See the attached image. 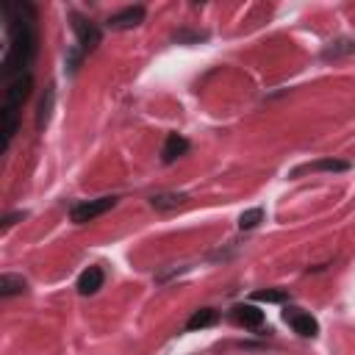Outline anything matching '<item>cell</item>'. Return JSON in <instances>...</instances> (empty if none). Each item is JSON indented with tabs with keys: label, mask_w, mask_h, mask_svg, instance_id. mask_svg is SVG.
I'll return each instance as SVG.
<instances>
[{
	"label": "cell",
	"mask_w": 355,
	"mask_h": 355,
	"mask_svg": "<svg viewBox=\"0 0 355 355\" xmlns=\"http://www.w3.org/2000/svg\"><path fill=\"white\" fill-rule=\"evenodd\" d=\"M31 86H33V78L25 72V75H17L8 80L6 86V94H3V108L0 111H11L17 114V108L31 97Z\"/></svg>",
	"instance_id": "cell-1"
},
{
	"label": "cell",
	"mask_w": 355,
	"mask_h": 355,
	"mask_svg": "<svg viewBox=\"0 0 355 355\" xmlns=\"http://www.w3.org/2000/svg\"><path fill=\"white\" fill-rule=\"evenodd\" d=\"M114 205H116V197H94V200H83V202H78V205L72 208V222L86 225V222L103 216L105 211H111Z\"/></svg>",
	"instance_id": "cell-2"
},
{
	"label": "cell",
	"mask_w": 355,
	"mask_h": 355,
	"mask_svg": "<svg viewBox=\"0 0 355 355\" xmlns=\"http://www.w3.org/2000/svg\"><path fill=\"white\" fill-rule=\"evenodd\" d=\"M283 322H286L297 336H302V338L319 336V322H316L308 311H302V308H286V311H283Z\"/></svg>",
	"instance_id": "cell-3"
},
{
	"label": "cell",
	"mask_w": 355,
	"mask_h": 355,
	"mask_svg": "<svg viewBox=\"0 0 355 355\" xmlns=\"http://www.w3.org/2000/svg\"><path fill=\"white\" fill-rule=\"evenodd\" d=\"M72 31H75L78 44H80L83 53H86V50H94V47L100 44V28H97L92 19H83V17L72 14Z\"/></svg>",
	"instance_id": "cell-4"
},
{
	"label": "cell",
	"mask_w": 355,
	"mask_h": 355,
	"mask_svg": "<svg viewBox=\"0 0 355 355\" xmlns=\"http://www.w3.org/2000/svg\"><path fill=\"white\" fill-rule=\"evenodd\" d=\"M141 22H144V8L141 6H128V8L108 17V28H114V31H130V28H139Z\"/></svg>",
	"instance_id": "cell-5"
},
{
	"label": "cell",
	"mask_w": 355,
	"mask_h": 355,
	"mask_svg": "<svg viewBox=\"0 0 355 355\" xmlns=\"http://www.w3.org/2000/svg\"><path fill=\"white\" fill-rule=\"evenodd\" d=\"M103 280H105V275H103L100 266H89V269H83L80 277H78V294H83V297L97 294V291L103 288Z\"/></svg>",
	"instance_id": "cell-6"
},
{
	"label": "cell",
	"mask_w": 355,
	"mask_h": 355,
	"mask_svg": "<svg viewBox=\"0 0 355 355\" xmlns=\"http://www.w3.org/2000/svg\"><path fill=\"white\" fill-rule=\"evenodd\" d=\"M186 153H189V139H183L180 133H169L166 141H164V147H161L164 164H172V161H178V158L186 155Z\"/></svg>",
	"instance_id": "cell-7"
},
{
	"label": "cell",
	"mask_w": 355,
	"mask_h": 355,
	"mask_svg": "<svg viewBox=\"0 0 355 355\" xmlns=\"http://www.w3.org/2000/svg\"><path fill=\"white\" fill-rule=\"evenodd\" d=\"M347 169H349L347 161H338V158H322V161L297 166V169H294V178H297V175H305V172H347Z\"/></svg>",
	"instance_id": "cell-8"
},
{
	"label": "cell",
	"mask_w": 355,
	"mask_h": 355,
	"mask_svg": "<svg viewBox=\"0 0 355 355\" xmlns=\"http://www.w3.org/2000/svg\"><path fill=\"white\" fill-rule=\"evenodd\" d=\"M233 319L241 324V327H261L263 324V311H258L255 305H250V302H244V305H236L233 308Z\"/></svg>",
	"instance_id": "cell-9"
},
{
	"label": "cell",
	"mask_w": 355,
	"mask_h": 355,
	"mask_svg": "<svg viewBox=\"0 0 355 355\" xmlns=\"http://www.w3.org/2000/svg\"><path fill=\"white\" fill-rule=\"evenodd\" d=\"M186 194L183 191H164V194H153L150 197V205L155 208V211H172V208H180V205H186Z\"/></svg>",
	"instance_id": "cell-10"
},
{
	"label": "cell",
	"mask_w": 355,
	"mask_h": 355,
	"mask_svg": "<svg viewBox=\"0 0 355 355\" xmlns=\"http://www.w3.org/2000/svg\"><path fill=\"white\" fill-rule=\"evenodd\" d=\"M28 288V280L22 275H14V272H3L0 275V297H17Z\"/></svg>",
	"instance_id": "cell-11"
},
{
	"label": "cell",
	"mask_w": 355,
	"mask_h": 355,
	"mask_svg": "<svg viewBox=\"0 0 355 355\" xmlns=\"http://www.w3.org/2000/svg\"><path fill=\"white\" fill-rule=\"evenodd\" d=\"M216 319H219V313H216L214 308H200V311L191 313V319L186 322V327H189V330H205V327L216 324Z\"/></svg>",
	"instance_id": "cell-12"
},
{
	"label": "cell",
	"mask_w": 355,
	"mask_h": 355,
	"mask_svg": "<svg viewBox=\"0 0 355 355\" xmlns=\"http://www.w3.org/2000/svg\"><path fill=\"white\" fill-rule=\"evenodd\" d=\"M53 100H55V92H53V86H47V94H44V97H42V103H39V116H36V125H39V128H44V125L50 122Z\"/></svg>",
	"instance_id": "cell-13"
},
{
	"label": "cell",
	"mask_w": 355,
	"mask_h": 355,
	"mask_svg": "<svg viewBox=\"0 0 355 355\" xmlns=\"http://www.w3.org/2000/svg\"><path fill=\"white\" fill-rule=\"evenodd\" d=\"M263 222V208H247V211H241V216H239V227L241 230H252V227H258Z\"/></svg>",
	"instance_id": "cell-14"
},
{
	"label": "cell",
	"mask_w": 355,
	"mask_h": 355,
	"mask_svg": "<svg viewBox=\"0 0 355 355\" xmlns=\"http://www.w3.org/2000/svg\"><path fill=\"white\" fill-rule=\"evenodd\" d=\"M349 53H355V42L341 39V42H333V44L324 50V58H338V55H349Z\"/></svg>",
	"instance_id": "cell-15"
},
{
	"label": "cell",
	"mask_w": 355,
	"mask_h": 355,
	"mask_svg": "<svg viewBox=\"0 0 355 355\" xmlns=\"http://www.w3.org/2000/svg\"><path fill=\"white\" fill-rule=\"evenodd\" d=\"M252 300L255 302H283L286 291H280V288H261V291L252 294Z\"/></svg>",
	"instance_id": "cell-16"
},
{
	"label": "cell",
	"mask_w": 355,
	"mask_h": 355,
	"mask_svg": "<svg viewBox=\"0 0 355 355\" xmlns=\"http://www.w3.org/2000/svg\"><path fill=\"white\" fill-rule=\"evenodd\" d=\"M200 42V39H205V33H175V42Z\"/></svg>",
	"instance_id": "cell-17"
},
{
	"label": "cell",
	"mask_w": 355,
	"mask_h": 355,
	"mask_svg": "<svg viewBox=\"0 0 355 355\" xmlns=\"http://www.w3.org/2000/svg\"><path fill=\"white\" fill-rule=\"evenodd\" d=\"M22 216H25V211H14V214H8V216L3 219V230H8V227H11L17 219H22Z\"/></svg>",
	"instance_id": "cell-18"
}]
</instances>
